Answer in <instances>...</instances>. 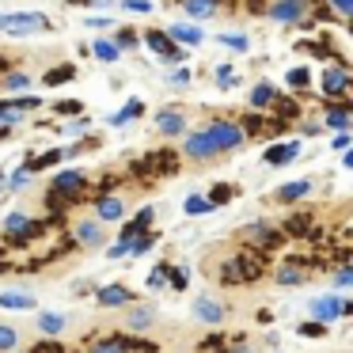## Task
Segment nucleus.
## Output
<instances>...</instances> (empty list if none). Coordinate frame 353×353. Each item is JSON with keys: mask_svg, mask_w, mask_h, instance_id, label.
Returning a JSON list of instances; mask_svg holds the SVG:
<instances>
[{"mask_svg": "<svg viewBox=\"0 0 353 353\" xmlns=\"http://www.w3.org/2000/svg\"><path fill=\"white\" fill-rule=\"evenodd\" d=\"M350 103H338V107H330L327 110V114H323V125H330V130H338V133H342L345 130V125H350Z\"/></svg>", "mask_w": 353, "mask_h": 353, "instance_id": "a878e982", "label": "nucleus"}, {"mask_svg": "<svg viewBox=\"0 0 353 353\" xmlns=\"http://www.w3.org/2000/svg\"><path fill=\"white\" fill-rule=\"evenodd\" d=\"M84 186H88V175H84V171H57V175L50 179V194L65 198L69 205H72V201H80Z\"/></svg>", "mask_w": 353, "mask_h": 353, "instance_id": "423d86ee", "label": "nucleus"}, {"mask_svg": "<svg viewBox=\"0 0 353 353\" xmlns=\"http://www.w3.org/2000/svg\"><path fill=\"white\" fill-rule=\"evenodd\" d=\"M239 239H243V243L251 247V251L266 254V251H274V247H281L285 232H281V228H274V224H266V221H259V224H247V228L239 232Z\"/></svg>", "mask_w": 353, "mask_h": 353, "instance_id": "7ed1b4c3", "label": "nucleus"}, {"mask_svg": "<svg viewBox=\"0 0 353 353\" xmlns=\"http://www.w3.org/2000/svg\"><path fill=\"white\" fill-rule=\"evenodd\" d=\"M122 254H130V247L118 239V243H110V259H122Z\"/></svg>", "mask_w": 353, "mask_h": 353, "instance_id": "5fc2aeb1", "label": "nucleus"}, {"mask_svg": "<svg viewBox=\"0 0 353 353\" xmlns=\"http://www.w3.org/2000/svg\"><path fill=\"white\" fill-rule=\"evenodd\" d=\"M307 194H312V183H307V179H300V183L277 186V190H274V201H277V205H292V201L307 198Z\"/></svg>", "mask_w": 353, "mask_h": 353, "instance_id": "6ab92c4d", "label": "nucleus"}, {"mask_svg": "<svg viewBox=\"0 0 353 353\" xmlns=\"http://www.w3.org/2000/svg\"><path fill=\"white\" fill-rule=\"evenodd\" d=\"M141 114H145V103H141V99H130V103H125V107L118 110L114 118H110V125H114V130H118V125L133 122V118H141Z\"/></svg>", "mask_w": 353, "mask_h": 353, "instance_id": "c85d7f7f", "label": "nucleus"}, {"mask_svg": "<svg viewBox=\"0 0 353 353\" xmlns=\"http://www.w3.org/2000/svg\"><path fill=\"white\" fill-rule=\"evenodd\" d=\"M88 23H92V27H110V19L103 16V12H95V16H88Z\"/></svg>", "mask_w": 353, "mask_h": 353, "instance_id": "6e6d98bb", "label": "nucleus"}, {"mask_svg": "<svg viewBox=\"0 0 353 353\" xmlns=\"http://www.w3.org/2000/svg\"><path fill=\"white\" fill-rule=\"evenodd\" d=\"M236 194H239V186H232V183H216L213 190L205 194V198L213 201V209H216V205H224V201H228V198H236Z\"/></svg>", "mask_w": 353, "mask_h": 353, "instance_id": "c9c22d12", "label": "nucleus"}, {"mask_svg": "<svg viewBox=\"0 0 353 353\" xmlns=\"http://www.w3.org/2000/svg\"><path fill=\"white\" fill-rule=\"evenodd\" d=\"M262 274H266V254H259V251H243L216 270L221 285H251V281H259Z\"/></svg>", "mask_w": 353, "mask_h": 353, "instance_id": "f257e3e1", "label": "nucleus"}, {"mask_svg": "<svg viewBox=\"0 0 353 353\" xmlns=\"http://www.w3.org/2000/svg\"><path fill=\"white\" fill-rule=\"evenodd\" d=\"M0 84L8 88V92H27V88H31V77H27V72H4Z\"/></svg>", "mask_w": 353, "mask_h": 353, "instance_id": "e433bc0d", "label": "nucleus"}, {"mask_svg": "<svg viewBox=\"0 0 353 353\" xmlns=\"http://www.w3.org/2000/svg\"><path fill=\"white\" fill-rule=\"evenodd\" d=\"M194 315H198L205 327H221V323H224V304H221V300H213V296H198V300H194Z\"/></svg>", "mask_w": 353, "mask_h": 353, "instance_id": "2eb2a0df", "label": "nucleus"}, {"mask_svg": "<svg viewBox=\"0 0 353 353\" xmlns=\"http://www.w3.org/2000/svg\"><path fill=\"white\" fill-rule=\"evenodd\" d=\"M183 213H186V216H201V213H213V201H209L205 194H190V198L183 201Z\"/></svg>", "mask_w": 353, "mask_h": 353, "instance_id": "7c9ffc66", "label": "nucleus"}, {"mask_svg": "<svg viewBox=\"0 0 353 353\" xmlns=\"http://www.w3.org/2000/svg\"><path fill=\"white\" fill-rule=\"evenodd\" d=\"M65 327H69V319H65L61 312H42V315H39V330H42L46 338L65 334Z\"/></svg>", "mask_w": 353, "mask_h": 353, "instance_id": "5701e85b", "label": "nucleus"}, {"mask_svg": "<svg viewBox=\"0 0 353 353\" xmlns=\"http://www.w3.org/2000/svg\"><path fill=\"white\" fill-rule=\"evenodd\" d=\"M168 270H171V262H160V270H156V274L148 277V289H160V285L168 281Z\"/></svg>", "mask_w": 353, "mask_h": 353, "instance_id": "49530a36", "label": "nucleus"}, {"mask_svg": "<svg viewBox=\"0 0 353 353\" xmlns=\"http://www.w3.org/2000/svg\"><path fill=\"white\" fill-rule=\"evenodd\" d=\"M175 168H179V156L171 152V148H156V152H148V156H141L137 163H133V171L137 175H145V179H160V175H175Z\"/></svg>", "mask_w": 353, "mask_h": 353, "instance_id": "20e7f679", "label": "nucleus"}, {"mask_svg": "<svg viewBox=\"0 0 353 353\" xmlns=\"http://www.w3.org/2000/svg\"><path fill=\"white\" fill-rule=\"evenodd\" d=\"M201 130H205V137L209 141H213V148H216V152H232V148H239V145H243V130H239V125L236 122H228V118H209V122L205 125H201Z\"/></svg>", "mask_w": 353, "mask_h": 353, "instance_id": "f03ea898", "label": "nucleus"}, {"mask_svg": "<svg viewBox=\"0 0 353 353\" xmlns=\"http://www.w3.org/2000/svg\"><path fill=\"white\" fill-rule=\"evenodd\" d=\"M168 84H171V88H186V84H190V72H186V69H175V72L168 77Z\"/></svg>", "mask_w": 353, "mask_h": 353, "instance_id": "09e8293b", "label": "nucleus"}, {"mask_svg": "<svg viewBox=\"0 0 353 353\" xmlns=\"http://www.w3.org/2000/svg\"><path fill=\"white\" fill-rule=\"evenodd\" d=\"M221 42L232 50V54H243L247 50V34H221Z\"/></svg>", "mask_w": 353, "mask_h": 353, "instance_id": "79ce46f5", "label": "nucleus"}, {"mask_svg": "<svg viewBox=\"0 0 353 353\" xmlns=\"http://www.w3.org/2000/svg\"><path fill=\"white\" fill-rule=\"evenodd\" d=\"M296 156H300V141H281V145L266 148V152H262V160H266L270 168H281V163H292Z\"/></svg>", "mask_w": 353, "mask_h": 353, "instance_id": "f3484780", "label": "nucleus"}, {"mask_svg": "<svg viewBox=\"0 0 353 353\" xmlns=\"http://www.w3.org/2000/svg\"><path fill=\"white\" fill-rule=\"evenodd\" d=\"M300 110H304V107H300L296 99H274V103H270V114H274V122H277V125L296 122V118H300Z\"/></svg>", "mask_w": 353, "mask_h": 353, "instance_id": "4be33fe9", "label": "nucleus"}, {"mask_svg": "<svg viewBox=\"0 0 353 353\" xmlns=\"http://www.w3.org/2000/svg\"><path fill=\"white\" fill-rule=\"evenodd\" d=\"M80 110H84V103H77V99H65V103H57V107H54V114H61V118H77Z\"/></svg>", "mask_w": 353, "mask_h": 353, "instance_id": "ea45409f", "label": "nucleus"}, {"mask_svg": "<svg viewBox=\"0 0 353 353\" xmlns=\"http://www.w3.org/2000/svg\"><path fill=\"white\" fill-rule=\"evenodd\" d=\"M95 300H99L103 307H125V304H133V292L125 289V285H99Z\"/></svg>", "mask_w": 353, "mask_h": 353, "instance_id": "a211bd4d", "label": "nucleus"}, {"mask_svg": "<svg viewBox=\"0 0 353 353\" xmlns=\"http://www.w3.org/2000/svg\"><path fill=\"white\" fill-rule=\"evenodd\" d=\"M274 99H277L274 84H254V88H251V107H254V110H266Z\"/></svg>", "mask_w": 353, "mask_h": 353, "instance_id": "c756f323", "label": "nucleus"}, {"mask_svg": "<svg viewBox=\"0 0 353 353\" xmlns=\"http://www.w3.org/2000/svg\"><path fill=\"white\" fill-rule=\"evenodd\" d=\"M92 54L99 57V61H110V65H114L118 57H122V50H118L114 42H110V39H99V42H95V46H92Z\"/></svg>", "mask_w": 353, "mask_h": 353, "instance_id": "72a5a7b5", "label": "nucleus"}, {"mask_svg": "<svg viewBox=\"0 0 353 353\" xmlns=\"http://www.w3.org/2000/svg\"><path fill=\"white\" fill-rule=\"evenodd\" d=\"M156 239H160V232H152V228H148V232H141V236L130 243V254H148V251L156 247Z\"/></svg>", "mask_w": 353, "mask_h": 353, "instance_id": "f704fd0d", "label": "nucleus"}, {"mask_svg": "<svg viewBox=\"0 0 353 353\" xmlns=\"http://www.w3.org/2000/svg\"><path fill=\"white\" fill-rule=\"evenodd\" d=\"M152 319H156L152 304H130V312H125V330H130V334H145V330H152Z\"/></svg>", "mask_w": 353, "mask_h": 353, "instance_id": "ddd939ff", "label": "nucleus"}, {"mask_svg": "<svg viewBox=\"0 0 353 353\" xmlns=\"http://www.w3.org/2000/svg\"><path fill=\"white\" fill-rule=\"evenodd\" d=\"M19 345V334L12 327H4V323H0V353H12Z\"/></svg>", "mask_w": 353, "mask_h": 353, "instance_id": "4c0bfd02", "label": "nucleus"}, {"mask_svg": "<svg viewBox=\"0 0 353 353\" xmlns=\"http://www.w3.org/2000/svg\"><path fill=\"white\" fill-rule=\"evenodd\" d=\"M125 216V201L118 198V194H99L95 198V221H122Z\"/></svg>", "mask_w": 353, "mask_h": 353, "instance_id": "4468645a", "label": "nucleus"}, {"mask_svg": "<svg viewBox=\"0 0 353 353\" xmlns=\"http://www.w3.org/2000/svg\"><path fill=\"white\" fill-rule=\"evenodd\" d=\"M319 88H323L327 99H345V95H350V72H345V65H338V69H323Z\"/></svg>", "mask_w": 353, "mask_h": 353, "instance_id": "9d476101", "label": "nucleus"}, {"mask_svg": "<svg viewBox=\"0 0 353 353\" xmlns=\"http://www.w3.org/2000/svg\"><path fill=\"white\" fill-rule=\"evenodd\" d=\"M350 145H353V137H350V130H342V133H334V141H330V148H338V152H350Z\"/></svg>", "mask_w": 353, "mask_h": 353, "instance_id": "de8ad7c7", "label": "nucleus"}, {"mask_svg": "<svg viewBox=\"0 0 353 353\" xmlns=\"http://www.w3.org/2000/svg\"><path fill=\"white\" fill-rule=\"evenodd\" d=\"M61 148H50V152H42V156H34V160H27L23 163V171H27V175H34V171H42V168H54V163L57 160H61Z\"/></svg>", "mask_w": 353, "mask_h": 353, "instance_id": "cd10ccee", "label": "nucleus"}, {"mask_svg": "<svg viewBox=\"0 0 353 353\" xmlns=\"http://www.w3.org/2000/svg\"><path fill=\"white\" fill-rule=\"evenodd\" d=\"M168 277H171L175 289H186V270H168Z\"/></svg>", "mask_w": 353, "mask_h": 353, "instance_id": "864d4df0", "label": "nucleus"}, {"mask_svg": "<svg viewBox=\"0 0 353 353\" xmlns=\"http://www.w3.org/2000/svg\"><path fill=\"white\" fill-rule=\"evenodd\" d=\"M69 80H77V65H54V69L42 72V84L46 88H61V84H69Z\"/></svg>", "mask_w": 353, "mask_h": 353, "instance_id": "b1692460", "label": "nucleus"}, {"mask_svg": "<svg viewBox=\"0 0 353 353\" xmlns=\"http://www.w3.org/2000/svg\"><path fill=\"white\" fill-rule=\"evenodd\" d=\"M168 39L171 42H183V46H201V27H194V23H171L168 27Z\"/></svg>", "mask_w": 353, "mask_h": 353, "instance_id": "412c9836", "label": "nucleus"}, {"mask_svg": "<svg viewBox=\"0 0 353 353\" xmlns=\"http://www.w3.org/2000/svg\"><path fill=\"white\" fill-rule=\"evenodd\" d=\"M300 334H304V338H323V334H327V323H300Z\"/></svg>", "mask_w": 353, "mask_h": 353, "instance_id": "c03bdc74", "label": "nucleus"}, {"mask_svg": "<svg viewBox=\"0 0 353 353\" xmlns=\"http://www.w3.org/2000/svg\"><path fill=\"white\" fill-rule=\"evenodd\" d=\"M50 19L42 16V12H12V16H0V31L16 34V39H23V34H39L46 31Z\"/></svg>", "mask_w": 353, "mask_h": 353, "instance_id": "39448f33", "label": "nucleus"}, {"mask_svg": "<svg viewBox=\"0 0 353 353\" xmlns=\"http://www.w3.org/2000/svg\"><path fill=\"white\" fill-rule=\"evenodd\" d=\"M103 239H107V232H103V221H95V216H84V221L72 224V243H80V247H103Z\"/></svg>", "mask_w": 353, "mask_h": 353, "instance_id": "9b49d317", "label": "nucleus"}, {"mask_svg": "<svg viewBox=\"0 0 353 353\" xmlns=\"http://www.w3.org/2000/svg\"><path fill=\"white\" fill-rule=\"evenodd\" d=\"M285 80H289V88H292V92H304V88H312V72H307L304 65L289 69V72H285Z\"/></svg>", "mask_w": 353, "mask_h": 353, "instance_id": "473e14b6", "label": "nucleus"}, {"mask_svg": "<svg viewBox=\"0 0 353 353\" xmlns=\"http://www.w3.org/2000/svg\"><path fill=\"white\" fill-rule=\"evenodd\" d=\"M156 130L163 133V137H179V133H186V114L179 107H168L156 114Z\"/></svg>", "mask_w": 353, "mask_h": 353, "instance_id": "dca6fc26", "label": "nucleus"}, {"mask_svg": "<svg viewBox=\"0 0 353 353\" xmlns=\"http://www.w3.org/2000/svg\"><path fill=\"white\" fill-rule=\"evenodd\" d=\"M334 285H338V289H350V285H353V266H350V262H342V266L334 270Z\"/></svg>", "mask_w": 353, "mask_h": 353, "instance_id": "a19ab883", "label": "nucleus"}, {"mask_svg": "<svg viewBox=\"0 0 353 353\" xmlns=\"http://www.w3.org/2000/svg\"><path fill=\"white\" fill-rule=\"evenodd\" d=\"M0 307H12V312H31V307H34V292H0Z\"/></svg>", "mask_w": 353, "mask_h": 353, "instance_id": "393cba45", "label": "nucleus"}, {"mask_svg": "<svg viewBox=\"0 0 353 353\" xmlns=\"http://www.w3.org/2000/svg\"><path fill=\"white\" fill-rule=\"evenodd\" d=\"M125 12H141V16H148L152 4H148V0H125Z\"/></svg>", "mask_w": 353, "mask_h": 353, "instance_id": "8fccbe9b", "label": "nucleus"}, {"mask_svg": "<svg viewBox=\"0 0 353 353\" xmlns=\"http://www.w3.org/2000/svg\"><path fill=\"white\" fill-rule=\"evenodd\" d=\"M236 72L228 69V65H221V69H216V88H221V92H228V88H236Z\"/></svg>", "mask_w": 353, "mask_h": 353, "instance_id": "58836bf2", "label": "nucleus"}, {"mask_svg": "<svg viewBox=\"0 0 353 353\" xmlns=\"http://www.w3.org/2000/svg\"><path fill=\"white\" fill-rule=\"evenodd\" d=\"M307 312H312L315 323H338L345 312H350V300L334 296V292H323V296H315L312 304H307Z\"/></svg>", "mask_w": 353, "mask_h": 353, "instance_id": "0eeeda50", "label": "nucleus"}, {"mask_svg": "<svg viewBox=\"0 0 353 353\" xmlns=\"http://www.w3.org/2000/svg\"><path fill=\"white\" fill-rule=\"evenodd\" d=\"M285 236H312V213H296L285 221Z\"/></svg>", "mask_w": 353, "mask_h": 353, "instance_id": "bb28decb", "label": "nucleus"}, {"mask_svg": "<svg viewBox=\"0 0 353 353\" xmlns=\"http://www.w3.org/2000/svg\"><path fill=\"white\" fill-rule=\"evenodd\" d=\"M8 183H12V190H23V186H27V183H31V175H27V171H23V168H19V171H16V175H12V179H8Z\"/></svg>", "mask_w": 353, "mask_h": 353, "instance_id": "3c124183", "label": "nucleus"}, {"mask_svg": "<svg viewBox=\"0 0 353 353\" xmlns=\"http://www.w3.org/2000/svg\"><path fill=\"white\" fill-rule=\"evenodd\" d=\"M186 4V16L190 19H209L216 12V0H183Z\"/></svg>", "mask_w": 353, "mask_h": 353, "instance_id": "2f4dec72", "label": "nucleus"}, {"mask_svg": "<svg viewBox=\"0 0 353 353\" xmlns=\"http://www.w3.org/2000/svg\"><path fill=\"white\" fill-rule=\"evenodd\" d=\"M145 46L152 50L156 57H163L168 65H179L186 57V50H179L175 42L168 39V31H156V27H152V31H145Z\"/></svg>", "mask_w": 353, "mask_h": 353, "instance_id": "6e6552de", "label": "nucleus"}, {"mask_svg": "<svg viewBox=\"0 0 353 353\" xmlns=\"http://www.w3.org/2000/svg\"><path fill=\"white\" fill-rule=\"evenodd\" d=\"M266 16L274 19V23H304L307 0H274L266 8Z\"/></svg>", "mask_w": 353, "mask_h": 353, "instance_id": "1a4fd4ad", "label": "nucleus"}, {"mask_svg": "<svg viewBox=\"0 0 353 353\" xmlns=\"http://www.w3.org/2000/svg\"><path fill=\"white\" fill-rule=\"evenodd\" d=\"M330 8H334V19H350L353 16V0H330Z\"/></svg>", "mask_w": 353, "mask_h": 353, "instance_id": "a18cd8bd", "label": "nucleus"}, {"mask_svg": "<svg viewBox=\"0 0 353 353\" xmlns=\"http://www.w3.org/2000/svg\"><path fill=\"white\" fill-rule=\"evenodd\" d=\"M31 353H65V345H57V342H39Z\"/></svg>", "mask_w": 353, "mask_h": 353, "instance_id": "603ef678", "label": "nucleus"}, {"mask_svg": "<svg viewBox=\"0 0 353 353\" xmlns=\"http://www.w3.org/2000/svg\"><path fill=\"white\" fill-rule=\"evenodd\" d=\"M239 130H243V137L251 133V137H262V133H281L285 125H277V122H270V118H262V114H247L243 122H236Z\"/></svg>", "mask_w": 353, "mask_h": 353, "instance_id": "aec40b11", "label": "nucleus"}, {"mask_svg": "<svg viewBox=\"0 0 353 353\" xmlns=\"http://www.w3.org/2000/svg\"><path fill=\"white\" fill-rule=\"evenodd\" d=\"M183 148H186V156H190L194 163H209V160H216V156H221V152L213 148V141L205 137V130H194L190 137H186Z\"/></svg>", "mask_w": 353, "mask_h": 353, "instance_id": "f8f14e48", "label": "nucleus"}, {"mask_svg": "<svg viewBox=\"0 0 353 353\" xmlns=\"http://www.w3.org/2000/svg\"><path fill=\"white\" fill-rule=\"evenodd\" d=\"M110 42H114L118 50H130V46H137V31H130V27H125V31H118Z\"/></svg>", "mask_w": 353, "mask_h": 353, "instance_id": "37998d69", "label": "nucleus"}]
</instances>
